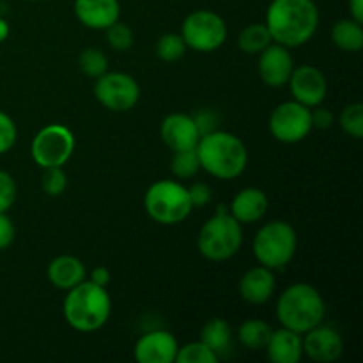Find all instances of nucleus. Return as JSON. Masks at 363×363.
Listing matches in <instances>:
<instances>
[{
  "label": "nucleus",
  "mask_w": 363,
  "mask_h": 363,
  "mask_svg": "<svg viewBox=\"0 0 363 363\" xmlns=\"http://www.w3.org/2000/svg\"><path fill=\"white\" fill-rule=\"evenodd\" d=\"M287 85H289L294 101L301 103L308 108L321 106L326 99V94H328L325 73L319 67L311 66V64L294 67Z\"/></svg>",
  "instance_id": "12"
},
{
  "label": "nucleus",
  "mask_w": 363,
  "mask_h": 363,
  "mask_svg": "<svg viewBox=\"0 0 363 363\" xmlns=\"http://www.w3.org/2000/svg\"><path fill=\"white\" fill-rule=\"evenodd\" d=\"M184 52H186V43L181 38V34H176V32L163 34L156 43V55L165 62L179 60L184 55Z\"/></svg>",
  "instance_id": "29"
},
{
  "label": "nucleus",
  "mask_w": 363,
  "mask_h": 363,
  "mask_svg": "<svg viewBox=\"0 0 363 363\" xmlns=\"http://www.w3.org/2000/svg\"><path fill=\"white\" fill-rule=\"evenodd\" d=\"M14 238H16V229H14L13 220L6 213H0V250L9 248Z\"/></svg>",
  "instance_id": "35"
},
{
  "label": "nucleus",
  "mask_w": 363,
  "mask_h": 363,
  "mask_svg": "<svg viewBox=\"0 0 363 363\" xmlns=\"http://www.w3.org/2000/svg\"><path fill=\"white\" fill-rule=\"evenodd\" d=\"M303 335V354H307L312 362L333 363L342 357L344 340L332 326H325L321 323Z\"/></svg>",
  "instance_id": "15"
},
{
  "label": "nucleus",
  "mask_w": 363,
  "mask_h": 363,
  "mask_svg": "<svg viewBox=\"0 0 363 363\" xmlns=\"http://www.w3.org/2000/svg\"><path fill=\"white\" fill-rule=\"evenodd\" d=\"M268 195L261 188H243L230 202L229 213L241 225H250V223H257L264 218V215L268 213Z\"/></svg>",
  "instance_id": "19"
},
{
  "label": "nucleus",
  "mask_w": 363,
  "mask_h": 363,
  "mask_svg": "<svg viewBox=\"0 0 363 363\" xmlns=\"http://www.w3.org/2000/svg\"><path fill=\"white\" fill-rule=\"evenodd\" d=\"M272 332L273 330L268 323L261 321V319H247L238 328V340L247 350L261 351L268 344Z\"/></svg>",
  "instance_id": "24"
},
{
  "label": "nucleus",
  "mask_w": 363,
  "mask_h": 363,
  "mask_svg": "<svg viewBox=\"0 0 363 363\" xmlns=\"http://www.w3.org/2000/svg\"><path fill=\"white\" fill-rule=\"evenodd\" d=\"M18 138V128L14 124L13 117L7 116L0 110V156L9 152L14 147Z\"/></svg>",
  "instance_id": "33"
},
{
  "label": "nucleus",
  "mask_w": 363,
  "mask_h": 363,
  "mask_svg": "<svg viewBox=\"0 0 363 363\" xmlns=\"http://www.w3.org/2000/svg\"><path fill=\"white\" fill-rule=\"evenodd\" d=\"M243 245L241 223L229 213L227 206H218L216 213L201 227L197 248L208 261L222 262L234 257Z\"/></svg>",
  "instance_id": "5"
},
{
  "label": "nucleus",
  "mask_w": 363,
  "mask_h": 363,
  "mask_svg": "<svg viewBox=\"0 0 363 363\" xmlns=\"http://www.w3.org/2000/svg\"><path fill=\"white\" fill-rule=\"evenodd\" d=\"M67 186V176L62 167H53V169H43L41 188L50 197H59L64 194Z\"/></svg>",
  "instance_id": "32"
},
{
  "label": "nucleus",
  "mask_w": 363,
  "mask_h": 363,
  "mask_svg": "<svg viewBox=\"0 0 363 363\" xmlns=\"http://www.w3.org/2000/svg\"><path fill=\"white\" fill-rule=\"evenodd\" d=\"M73 11L77 20L92 30H105L119 21V0H74Z\"/></svg>",
  "instance_id": "17"
},
{
  "label": "nucleus",
  "mask_w": 363,
  "mask_h": 363,
  "mask_svg": "<svg viewBox=\"0 0 363 363\" xmlns=\"http://www.w3.org/2000/svg\"><path fill=\"white\" fill-rule=\"evenodd\" d=\"M218 360L220 358L201 340L179 346L176 354L177 363H218Z\"/></svg>",
  "instance_id": "30"
},
{
  "label": "nucleus",
  "mask_w": 363,
  "mask_h": 363,
  "mask_svg": "<svg viewBox=\"0 0 363 363\" xmlns=\"http://www.w3.org/2000/svg\"><path fill=\"white\" fill-rule=\"evenodd\" d=\"M66 293L62 312L71 328L82 333H91L98 332L108 323L112 300L106 287L84 280Z\"/></svg>",
  "instance_id": "3"
},
{
  "label": "nucleus",
  "mask_w": 363,
  "mask_h": 363,
  "mask_svg": "<svg viewBox=\"0 0 363 363\" xmlns=\"http://www.w3.org/2000/svg\"><path fill=\"white\" fill-rule=\"evenodd\" d=\"M339 124L344 133L351 138L362 140L363 138V105L362 103H351L340 112Z\"/></svg>",
  "instance_id": "28"
},
{
  "label": "nucleus",
  "mask_w": 363,
  "mask_h": 363,
  "mask_svg": "<svg viewBox=\"0 0 363 363\" xmlns=\"http://www.w3.org/2000/svg\"><path fill=\"white\" fill-rule=\"evenodd\" d=\"M181 38L186 43V48L201 53L215 52L227 41L225 20L213 11H194L184 18Z\"/></svg>",
  "instance_id": "9"
},
{
  "label": "nucleus",
  "mask_w": 363,
  "mask_h": 363,
  "mask_svg": "<svg viewBox=\"0 0 363 363\" xmlns=\"http://www.w3.org/2000/svg\"><path fill=\"white\" fill-rule=\"evenodd\" d=\"M188 194H190L194 208H202V206L211 202V188H209L206 183L191 184V186L188 188Z\"/></svg>",
  "instance_id": "36"
},
{
  "label": "nucleus",
  "mask_w": 363,
  "mask_h": 363,
  "mask_svg": "<svg viewBox=\"0 0 363 363\" xmlns=\"http://www.w3.org/2000/svg\"><path fill=\"white\" fill-rule=\"evenodd\" d=\"M9 38V23H7L6 18L0 16V43H4Z\"/></svg>",
  "instance_id": "41"
},
{
  "label": "nucleus",
  "mask_w": 363,
  "mask_h": 363,
  "mask_svg": "<svg viewBox=\"0 0 363 363\" xmlns=\"http://www.w3.org/2000/svg\"><path fill=\"white\" fill-rule=\"evenodd\" d=\"M74 135L67 126L59 123L41 128L32 138L30 155L41 169L64 167L74 152Z\"/></svg>",
  "instance_id": "8"
},
{
  "label": "nucleus",
  "mask_w": 363,
  "mask_h": 363,
  "mask_svg": "<svg viewBox=\"0 0 363 363\" xmlns=\"http://www.w3.org/2000/svg\"><path fill=\"white\" fill-rule=\"evenodd\" d=\"M195 123H197L199 131H201V137L202 135L209 133V131H215L216 126V116L213 112H201L197 116H194Z\"/></svg>",
  "instance_id": "38"
},
{
  "label": "nucleus",
  "mask_w": 363,
  "mask_h": 363,
  "mask_svg": "<svg viewBox=\"0 0 363 363\" xmlns=\"http://www.w3.org/2000/svg\"><path fill=\"white\" fill-rule=\"evenodd\" d=\"M311 116L312 128H315V130H328L333 124V113L328 108H318L315 106V110H311Z\"/></svg>",
  "instance_id": "37"
},
{
  "label": "nucleus",
  "mask_w": 363,
  "mask_h": 363,
  "mask_svg": "<svg viewBox=\"0 0 363 363\" xmlns=\"http://www.w3.org/2000/svg\"><path fill=\"white\" fill-rule=\"evenodd\" d=\"M264 350L273 363H298L303 357V337L282 326L273 330Z\"/></svg>",
  "instance_id": "20"
},
{
  "label": "nucleus",
  "mask_w": 363,
  "mask_h": 363,
  "mask_svg": "<svg viewBox=\"0 0 363 363\" xmlns=\"http://www.w3.org/2000/svg\"><path fill=\"white\" fill-rule=\"evenodd\" d=\"M46 277H48L50 284L55 286L57 289L69 291L80 282H84L87 272H85V264L74 255H59L53 261H50L48 268H46Z\"/></svg>",
  "instance_id": "21"
},
{
  "label": "nucleus",
  "mask_w": 363,
  "mask_h": 363,
  "mask_svg": "<svg viewBox=\"0 0 363 363\" xmlns=\"http://www.w3.org/2000/svg\"><path fill=\"white\" fill-rule=\"evenodd\" d=\"M179 344L170 332L152 330L135 344V360L140 363H174Z\"/></svg>",
  "instance_id": "16"
},
{
  "label": "nucleus",
  "mask_w": 363,
  "mask_h": 363,
  "mask_svg": "<svg viewBox=\"0 0 363 363\" xmlns=\"http://www.w3.org/2000/svg\"><path fill=\"white\" fill-rule=\"evenodd\" d=\"M332 41L344 52H360L363 48V27L353 18H342L332 27Z\"/></svg>",
  "instance_id": "23"
},
{
  "label": "nucleus",
  "mask_w": 363,
  "mask_h": 363,
  "mask_svg": "<svg viewBox=\"0 0 363 363\" xmlns=\"http://www.w3.org/2000/svg\"><path fill=\"white\" fill-rule=\"evenodd\" d=\"M27 2H39V0H27Z\"/></svg>",
  "instance_id": "42"
},
{
  "label": "nucleus",
  "mask_w": 363,
  "mask_h": 363,
  "mask_svg": "<svg viewBox=\"0 0 363 363\" xmlns=\"http://www.w3.org/2000/svg\"><path fill=\"white\" fill-rule=\"evenodd\" d=\"M80 71L89 78H98L108 71V57L98 48H85L78 57Z\"/></svg>",
  "instance_id": "27"
},
{
  "label": "nucleus",
  "mask_w": 363,
  "mask_h": 363,
  "mask_svg": "<svg viewBox=\"0 0 363 363\" xmlns=\"http://www.w3.org/2000/svg\"><path fill=\"white\" fill-rule=\"evenodd\" d=\"M94 96L110 112H128L140 99V85L123 71H106L96 78Z\"/></svg>",
  "instance_id": "10"
},
{
  "label": "nucleus",
  "mask_w": 363,
  "mask_h": 363,
  "mask_svg": "<svg viewBox=\"0 0 363 363\" xmlns=\"http://www.w3.org/2000/svg\"><path fill=\"white\" fill-rule=\"evenodd\" d=\"M170 170L177 179H190L201 170V162L195 149H186V151H174L172 162H170Z\"/></svg>",
  "instance_id": "26"
},
{
  "label": "nucleus",
  "mask_w": 363,
  "mask_h": 363,
  "mask_svg": "<svg viewBox=\"0 0 363 363\" xmlns=\"http://www.w3.org/2000/svg\"><path fill=\"white\" fill-rule=\"evenodd\" d=\"M275 289L277 280L273 269L266 268V266H254V268L247 269L240 279V296L247 303H266L275 294Z\"/></svg>",
  "instance_id": "18"
},
{
  "label": "nucleus",
  "mask_w": 363,
  "mask_h": 363,
  "mask_svg": "<svg viewBox=\"0 0 363 363\" xmlns=\"http://www.w3.org/2000/svg\"><path fill=\"white\" fill-rule=\"evenodd\" d=\"M264 25L273 41L286 48H298L314 38L319 9L314 0H272Z\"/></svg>",
  "instance_id": "1"
},
{
  "label": "nucleus",
  "mask_w": 363,
  "mask_h": 363,
  "mask_svg": "<svg viewBox=\"0 0 363 363\" xmlns=\"http://www.w3.org/2000/svg\"><path fill=\"white\" fill-rule=\"evenodd\" d=\"M233 328L222 318H213L202 326L201 342H204L218 358L225 357L233 347Z\"/></svg>",
  "instance_id": "22"
},
{
  "label": "nucleus",
  "mask_w": 363,
  "mask_h": 363,
  "mask_svg": "<svg viewBox=\"0 0 363 363\" xmlns=\"http://www.w3.org/2000/svg\"><path fill=\"white\" fill-rule=\"evenodd\" d=\"M18 186L14 177L6 170H0V213H7L16 201Z\"/></svg>",
  "instance_id": "34"
},
{
  "label": "nucleus",
  "mask_w": 363,
  "mask_h": 363,
  "mask_svg": "<svg viewBox=\"0 0 363 363\" xmlns=\"http://www.w3.org/2000/svg\"><path fill=\"white\" fill-rule=\"evenodd\" d=\"M275 314L284 328L303 335L323 323L326 314L325 300L314 286L298 282L280 293Z\"/></svg>",
  "instance_id": "4"
},
{
  "label": "nucleus",
  "mask_w": 363,
  "mask_h": 363,
  "mask_svg": "<svg viewBox=\"0 0 363 363\" xmlns=\"http://www.w3.org/2000/svg\"><path fill=\"white\" fill-rule=\"evenodd\" d=\"M106 32V43L112 50L116 52H126L133 45V32L123 21H116L113 25H110L108 28H105Z\"/></svg>",
  "instance_id": "31"
},
{
  "label": "nucleus",
  "mask_w": 363,
  "mask_h": 363,
  "mask_svg": "<svg viewBox=\"0 0 363 363\" xmlns=\"http://www.w3.org/2000/svg\"><path fill=\"white\" fill-rule=\"evenodd\" d=\"M144 209L160 225H177L194 211L190 194L184 184L174 179H160L147 188Z\"/></svg>",
  "instance_id": "6"
},
{
  "label": "nucleus",
  "mask_w": 363,
  "mask_h": 363,
  "mask_svg": "<svg viewBox=\"0 0 363 363\" xmlns=\"http://www.w3.org/2000/svg\"><path fill=\"white\" fill-rule=\"evenodd\" d=\"M312 130L311 108L294 99L280 103L269 116V133L282 144H298L305 140Z\"/></svg>",
  "instance_id": "11"
},
{
  "label": "nucleus",
  "mask_w": 363,
  "mask_h": 363,
  "mask_svg": "<svg viewBox=\"0 0 363 363\" xmlns=\"http://www.w3.org/2000/svg\"><path fill=\"white\" fill-rule=\"evenodd\" d=\"M294 69V59L289 48L272 43L259 53L257 71L261 80L269 87H284Z\"/></svg>",
  "instance_id": "13"
},
{
  "label": "nucleus",
  "mask_w": 363,
  "mask_h": 363,
  "mask_svg": "<svg viewBox=\"0 0 363 363\" xmlns=\"http://www.w3.org/2000/svg\"><path fill=\"white\" fill-rule=\"evenodd\" d=\"M201 169L216 179H236L248 165V151L240 137L215 130L202 135L195 147Z\"/></svg>",
  "instance_id": "2"
},
{
  "label": "nucleus",
  "mask_w": 363,
  "mask_h": 363,
  "mask_svg": "<svg viewBox=\"0 0 363 363\" xmlns=\"http://www.w3.org/2000/svg\"><path fill=\"white\" fill-rule=\"evenodd\" d=\"M350 18L363 23V0H350Z\"/></svg>",
  "instance_id": "40"
},
{
  "label": "nucleus",
  "mask_w": 363,
  "mask_h": 363,
  "mask_svg": "<svg viewBox=\"0 0 363 363\" xmlns=\"http://www.w3.org/2000/svg\"><path fill=\"white\" fill-rule=\"evenodd\" d=\"M91 282H94L96 286H101V287H106L110 284V272L108 268H105V266H98V268H94L91 272Z\"/></svg>",
  "instance_id": "39"
},
{
  "label": "nucleus",
  "mask_w": 363,
  "mask_h": 363,
  "mask_svg": "<svg viewBox=\"0 0 363 363\" xmlns=\"http://www.w3.org/2000/svg\"><path fill=\"white\" fill-rule=\"evenodd\" d=\"M252 250L261 266L269 269H282L296 255L298 234L291 223L284 220H272L257 230Z\"/></svg>",
  "instance_id": "7"
},
{
  "label": "nucleus",
  "mask_w": 363,
  "mask_h": 363,
  "mask_svg": "<svg viewBox=\"0 0 363 363\" xmlns=\"http://www.w3.org/2000/svg\"><path fill=\"white\" fill-rule=\"evenodd\" d=\"M272 43L273 39L264 23L248 25L238 35V46H240L241 52L248 53V55H259Z\"/></svg>",
  "instance_id": "25"
},
{
  "label": "nucleus",
  "mask_w": 363,
  "mask_h": 363,
  "mask_svg": "<svg viewBox=\"0 0 363 363\" xmlns=\"http://www.w3.org/2000/svg\"><path fill=\"white\" fill-rule=\"evenodd\" d=\"M160 137L170 151H186L197 147L201 131L194 116L174 112L169 113L160 124Z\"/></svg>",
  "instance_id": "14"
}]
</instances>
